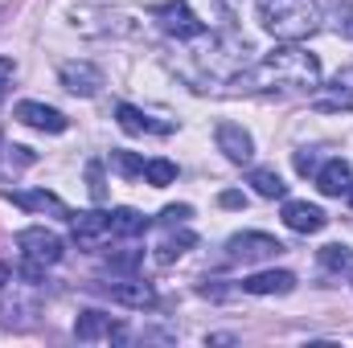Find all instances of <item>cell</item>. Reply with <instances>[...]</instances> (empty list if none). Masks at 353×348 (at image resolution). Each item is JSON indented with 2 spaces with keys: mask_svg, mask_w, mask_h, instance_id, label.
<instances>
[{
  "mask_svg": "<svg viewBox=\"0 0 353 348\" xmlns=\"http://www.w3.org/2000/svg\"><path fill=\"white\" fill-rule=\"evenodd\" d=\"M234 83L243 90H312L321 83V62H316V54L288 41V45L271 50L259 66L243 70Z\"/></svg>",
  "mask_w": 353,
  "mask_h": 348,
  "instance_id": "6da1fadb",
  "label": "cell"
},
{
  "mask_svg": "<svg viewBox=\"0 0 353 348\" xmlns=\"http://www.w3.org/2000/svg\"><path fill=\"white\" fill-rule=\"evenodd\" d=\"M255 4H259L263 29L279 41H304L321 29L316 0H255Z\"/></svg>",
  "mask_w": 353,
  "mask_h": 348,
  "instance_id": "7a4b0ae2",
  "label": "cell"
},
{
  "mask_svg": "<svg viewBox=\"0 0 353 348\" xmlns=\"http://www.w3.org/2000/svg\"><path fill=\"white\" fill-rule=\"evenodd\" d=\"M17 246H21V259H25V266H21L25 279H41L46 266L62 262V254H66V242H62L54 230H46V226L21 230V234H17Z\"/></svg>",
  "mask_w": 353,
  "mask_h": 348,
  "instance_id": "3957f363",
  "label": "cell"
},
{
  "mask_svg": "<svg viewBox=\"0 0 353 348\" xmlns=\"http://www.w3.org/2000/svg\"><path fill=\"white\" fill-rule=\"evenodd\" d=\"M152 21L176 37V41H197V37H205V25L197 21V12L185 4V0H165V4H157L152 8Z\"/></svg>",
  "mask_w": 353,
  "mask_h": 348,
  "instance_id": "277c9868",
  "label": "cell"
},
{
  "mask_svg": "<svg viewBox=\"0 0 353 348\" xmlns=\"http://www.w3.org/2000/svg\"><path fill=\"white\" fill-rule=\"evenodd\" d=\"M214 144H218V152H222L230 164H251V160H255V140H251L239 123H218Z\"/></svg>",
  "mask_w": 353,
  "mask_h": 348,
  "instance_id": "5b68a950",
  "label": "cell"
},
{
  "mask_svg": "<svg viewBox=\"0 0 353 348\" xmlns=\"http://www.w3.org/2000/svg\"><path fill=\"white\" fill-rule=\"evenodd\" d=\"M17 119L33 131H46V135H62L70 127V119L58 107H46V102H17Z\"/></svg>",
  "mask_w": 353,
  "mask_h": 348,
  "instance_id": "8992f818",
  "label": "cell"
},
{
  "mask_svg": "<svg viewBox=\"0 0 353 348\" xmlns=\"http://www.w3.org/2000/svg\"><path fill=\"white\" fill-rule=\"evenodd\" d=\"M226 250H230V259H239V262H263V259L283 254V246L271 234H234L226 242Z\"/></svg>",
  "mask_w": 353,
  "mask_h": 348,
  "instance_id": "52a82bcc",
  "label": "cell"
},
{
  "mask_svg": "<svg viewBox=\"0 0 353 348\" xmlns=\"http://www.w3.org/2000/svg\"><path fill=\"white\" fill-rule=\"evenodd\" d=\"M115 119H119V127H123L128 135H173L176 131V123L152 119V115H144V111L132 107V102H119V107H115Z\"/></svg>",
  "mask_w": 353,
  "mask_h": 348,
  "instance_id": "ba28073f",
  "label": "cell"
},
{
  "mask_svg": "<svg viewBox=\"0 0 353 348\" xmlns=\"http://www.w3.org/2000/svg\"><path fill=\"white\" fill-rule=\"evenodd\" d=\"M74 336H79L83 345H94V340H123L128 332H123V324L111 320L107 312H83V316L74 320Z\"/></svg>",
  "mask_w": 353,
  "mask_h": 348,
  "instance_id": "9c48e42d",
  "label": "cell"
},
{
  "mask_svg": "<svg viewBox=\"0 0 353 348\" xmlns=\"http://www.w3.org/2000/svg\"><path fill=\"white\" fill-rule=\"evenodd\" d=\"M103 291H107L115 303H123V307H136V312H144V307H157V291H152V283H144V279H119V283H103Z\"/></svg>",
  "mask_w": 353,
  "mask_h": 348,
  "instance_id": "30bf717a",
  "label": "cell"
},
{
  "mask_svg": "<svg viewBox=\"0 0 353 348\" xmlns=\"http://www.w3.org/2000/svg\"><path fill=\"white\" fill-rule=\"evenodd\" d=\"M58 78H62V87L70 90V94H79V98H90V94H99V87H103V74L90 62H66L58 70Z\"/></svg>",
  "mask_w": 353,
  "mask_h": 348,
  "instance_id": "8fae6325",
  "label": "cell"
},
{
  "mask_svg": "<svg viewBox=\"0 0 353 348\" xmlns=\"http://www.w3.org/2000/svg\"><path fill=\"white\" fill-rule=\"evenodd\" d=\"M325 209L321 205H308V201H283V226L296 230V234H321L325 230Z\"/></svg>",
  "mask_w": 353,
  "mask_h": 348,
  "instance_id": "7c38bea8",
  "label": "cell"
},
{
  "mask_svg": "<svg viewBox=\"0 0 353 348\" xmlns=\"http://www.w3.org/2000/svg\"><path fill=\"white\" fill-rule=\"evenodd\" d=\"M350 184H353V173L341 156H333V160H325V164L316 168V188H321L325 197H341V193H350Z\"/></svg>",
  "mask_w": 353,
  "mask_h": 348,
  "instance_id": "4fadbf2b",
  "label": "cell"
},
{
  "mask_svg": "<svg viewBox=\"0 0 353 348\" xmlns=\"http://www.w3.org/2000/svg\"><path fill=\"white\" fill-rule=\"evenodd\" d=\"M4 201H12V205H21V209H33V213H54V217H74L66 205H62V197H54V193H46V188H37V193H4Z\"/></svg>",
  "mask_w": 353,
  "mask_h": 348,
  "instance_id": "5bb4252c",
  "label": "cell"
},
{
  "mask_svg": "<svg viewBox=\"0 0 353 348\" xmlns=\"http://www.w3.org/2000/svg\"><path fill=\"white\" fill-rule=\"evenodd\" d=\"M296 287V274L292 270H259L251 279H243V291L247 295H288Z\"/></svg>",
  "mask_w": 353,
  "mask_h": 348,
  "instance_id": "9a60e30c",
  "label": "cell"
},
{
  "mask_svg": "<svg viewBox=\"0 0 353 348\" xmlns=\"http://www.w3.org/2000/svg\"><path fill=\"white\" fill-rule=\"evenodd\" d=\"M70 221H74V238H79L83 246H94L99 238H107V234H111V213H103V209L74 213Z\"/></svg>",
  "mask_w": 353,
  "mask_h": 348,
  "instance_id": "2e32d148",
  "label": "cell"
},
{
  "mask_svg": "<svg viewBox=\"0 0 353 348\" xmlns=\"http://www.w3.org/2000/svg\"><path fill=\"white\" fill-rule=\"evenodd\" d=\"M148 230V217L136 209H111V238H136Z\"/></svg>",
  "mask_w": 353,
  "mask_h": 348,
  "instance_id": "e0dca14e",
  "label": "cell"
},
{
  "mask_svg": "<svg viewBox=\"0 0 353 348\" xmlns=\"http://www.w3.org/2000/svg\"><path fill=\"white\" fill-rule=\"evenodd\" d=\"M193 242H197V234H189V230H176V234H169V238L157 246V262H165V266H169V262H176L185 250H189V246H193Z\"/></svg>",
  "mask_w": 353,
  "mask_h": 348,
  "instance_id": "ac0fdd59",
  "label": "cell"
},
{
  "mask_svg": "<svg viewBox=\"0 0 353 348\" xmlns=\"http://www.w3.org/2000/svg\"><path fill=\"white\" fill-rule=\"evenodd\" d=\"M251 188H255L259 197H267V201H279V197L288 193V184L279 180L275 168H255V173H251Z\"/></svg>",
  "mask_w": 353,
  "mask_h": 348,
  "instance_id": "d6986e66",
  "label": "cell"
},
{
  "mask_svg": "<svg viewBox=\"0 0 353 348\" xmlns=\"http://www.w3.org/2000/svg\"><path fill=\"white\" fill-rule=\"evenodd\" d=\"M312 107L316 111H353V90H341V83L321 94H312Z\"/></svg>",
  "mask_w": 353,
  "mask_h": 348,
  "instance_id": "ffe728a7",
  "label": "cell"
},
{
  "mask_svg": "<svg viewBox=\"0 0 353 348\" xmlns=\"http://www.w3.org/2000/svg\"><path fill=\"white\" fill-rule=\"evenodd\" d=\"M144 180H148L152 188H165V184L176 180V164L173 160H144Z\"/></svg>",
  "mask_w": 353,
  "mask_h": 348,
  "instance_id": "44dd1931",
  "label": "cell"
},
{
  "mask_svg": "<svg viewBox=\"0 0 353 348\" xmlns=\"http://www.w3.org/2000/svg\"><path fill=\"white\" fill-rule=\"evenodd\" d=\"M321 266H325V270H350L353 266V250L345 246V242L321 246Z\"/></svg>",
  "mask_w": 353,
  "mask_h": 348,
  "instance_id": "7402d4cb",
  "label": "cell"
},
{
  "mask_svg": "<svg viewBox=\"0 0 353 348\" xmlns=\"http://www.w3.org/2000/svg\"><path fill=\"white\" fill-rule=\"evenodd\" d=\"M333 29L341 37H353V0H333Z\"/></svg>",
  "mask_w": 353,
  "mask_h": 348,
  "instance_id": "603a6c76",
  "label": "cell"
},
{
  "mask_svg": "<svg viewBox=\"0 0 353 348\" xmlns=\"http://www.w3.org/2000/svg\"><path fill=\"white\" fill-rule=\"evenodd\" d=\"M111 164H115V173H123V176H144V160L136 152H111Z\"/></svg>",
  "mask_w": 353,
  "mask_h": 348,
  "instance_id": "cb8c5ba5",
  "label": "cell"
},
{
  "mask_svg": "<svg viewBox=\"0 0 353 348\" xmlns=\"http://www.w3.org/2000/svg\"><path fill=\"white\" fill-rule=\"evenodd\" d=\"M12 78H17V62L0 54V107H4V94H8V87H12Z\"/></svg>",
  "mask_w": 353,
  "mask_h": 348,
  "instance_id": "d4e9b609",
  "label": "cell"
},
{
  "mask_svg": "<svg viewBox=\"0 0 353 348\" xmlns=\"http://www.w3.org/2000/svg\"><path fill=\"white\" fill-rule=\"evenodd\" d=\"M87 180H90V197L103 201L107 197V184H103V164H87Z\"/></svg>",
  "mask_w": 353,
  "mask_h": 348,
  "instance_id": "484cf974",
  "label": "cell"
},
{
  "mask_svg": "<svg viewBox=\"0 0 353 348\" xmlns=\"http://www.w3.org/2000/svg\"><path fill=\"white\" fill-rule=\"evenodd\" d=\"M189 213H193L189 205H169V209H161V221H165V226H181Z\"/></svg>",
  "mask_w": 353,
  "mask_h": 348,
  "instance_id": "4316f807",
  "label": "cell"
},
{
  "mask_svg": "<svg viewBox=\"0 0 353 348\" xmlns=\"http://www.w3.org/2000/svg\"><path fill=\"white\" fill-rule=\"evenodd\" d=\"M296 173H300V176L316 173V160H312V152H296Z\"/></svg>",
  "mask_w": 353,
  "mask_h": 348,
  "instance_id": "83f0119b",
  "label": "cell"
},
{
  "mask_svg": "<svg viewBox=\"0 0 353 348\" xmlns=\"http://www.w3.org/2000/svg\"><path fill=\"white\" fill-rule=\"evenodd\" d=\"M222 205H226V209H243V205H247V197L230 188V193H222Z\"/></svg>",
  "mask_w": 353,
  "mask_h": 348,
  "instance_id": "f1b7e54d",
  "label": "cell"
},
{
  "mask_svg": "<svg viewBox=\"0 0 353 348\" xmlns=\"http://www.w3.org/2000/svg\"><path fill=\"white\" fill-rule=\"evenodd\" d=\"M12 156H17V164H33V152L29 148H12Z\"/></svg>",
  "mask_w": 353,
  "mask_h": 348,
  "instance_id": "f546056e",
  "label": "cell"
},
{
  "mask_svg": "<svg viewBox=\"0 0 353 348\" xmlns=\"http://www.w3.org/2000/svg\"><path fill=\"white\" fill-rule=\"evenodd\" d=\"M4 287H8V266L0 262V291H4Z\"/></svg>",
  "mask_w": 353,
  "mask_h": 348,
  "instance_id": "4dcf8cb0",
  "label": "cell"
},
{
  "mask_svg": "<svg viewBox=\"0 0 353 348\" xmlns=\"http://www.w3.org/2000/svg\"><path fill=\"white\" fill-rule=\"evenodd\" d=\"M345 197H350V205H353V184H350V193H345Z\"/></svg>",
  "mask_w": 353,
  "mask_h": 348,
  "instance_id": "1f68e13d",
  "label": "cell"
}]
</instances>
